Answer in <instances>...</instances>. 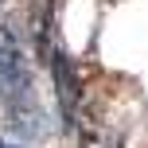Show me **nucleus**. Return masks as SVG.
Instances as JSON below:
<instances>
[{
    "instance_id": "f257e3e1",
    "label": "nucleus",
    "mask_w": 148,
    "mask_h": 148,
    "mask_svg": "<svg viewBox=\"0 0 148 148\" xmlns=\"http://www.w3.org/2000/svg\"><path fill=\"white\" fill-rule=\"evenodd\" d=\"M0 101L20 133L35 136L43 133L39 125V105L31 101V70L23 59V47L12 27H0Z\"/></svg>"
},
{
    "instance_id": "20e7f679",
    "label": "nucleus",
    "mask_w": 148,
    "mask_h": 148,
    "mask_svg": "<svg viewBox=\"0 0 148 148\" xmlns=\"http://www.w3.org/2000/svg\"><path fill=\"white\" fill-rule=\"evenodd\" d=\"M0 8H4V0H0Z\"/></svg>"
},
{
    "instance_id": "7ed1b4c3",
    "label": "nucleus",
    "mask_w": 148,
    "mask_h": 148,
    "mask_svg": "<svg viewBox=\"0 0 148 148\" xmlns=\"http://www.w3.org/2000/svg\"><path fill=\"white\" fill-rule=\"evenodd\" d=\"M0 148H20V144H12V140H0Z\"/></svg>"
},
{
    "instance_id": "f03ea898",
    "label": "nucleus",
    "mask_w": 148,
    "mask_h": 148,
    "mask_svg": "<svg viewBox=\"0 0 148 148\" xmlns=\"http://www.w3.org/2000/svg\"><path fill=\"white\" fill-rule=\"evenodd\" d=\"M55 86H59L62 113H66V117H74V109H78V78H74L66 55H55Z\"/></svg>"
}]
</instances>
